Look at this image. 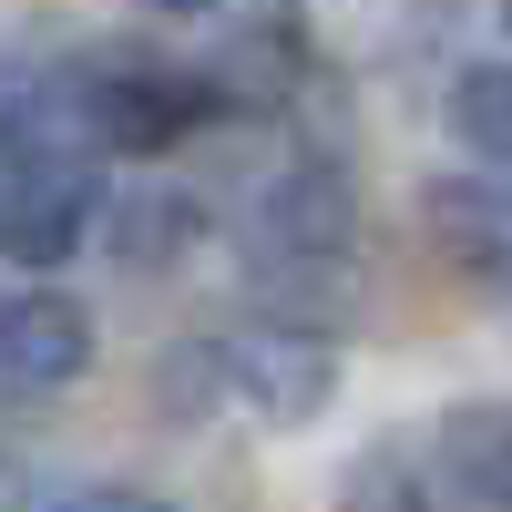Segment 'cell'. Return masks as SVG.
Returning <instances> with one entry per match:
<instances>
[{
  "mask_svg": "<svg viewBox=\"0 0 512 512\" xmlns=\"http://www.w3.org/2000/svg\"><path fill=\"white\" fill-rule=\"evenodd\" d=\"M512 502V451H502V410L461 400L441 420H410V431L369 441L349 472H338L328 512H502Z\"/></svg>",
  "mask_w": 512,
  "mask_h": 512,
  "instance_id": "cell-1",
  "label": "cell"
},
{
  "mask_svg": "<svg viewBox=\"0 0 512 512\" xmlns=\"http://www.w3.org/2000/svg\"><path fill=\"white\" fill-rule=\"evenodd\" d=\"M175 390H205L185 410H246V420H267V431H297V420H318L328 390H338V349L328 338H308L297 318H256V328H226V338H205L195 359H175Z\"/></svg>",
  "mask_w": 512,
  "mask_h": 512,
  "instance_id": "cell-2",
  "label": "cell"
},
{
  "mask_svg": "<svg viewBox=\"0 0 512 512\" xmlns=\"http://www.w3.org/2000/svg\"><path fill=\"white\" fill-rule=\"evenodd\" d=\"M246 267L277 287H328L359 246V205L338 185V164H277L267 185L246 195Z\"/></svg>",
  "mask_w": 512,
  "mask_h": 512,
  "instance_id": "cell-3",
  "label": "cell"
},
{
  "mask_svg": "<svg viewBox=\"0 0 512 512\" xmlns=\"http://www.w3.org/2000/svg\"><path fill=\"white\" fill-rule=\"evenodd\" d=\"M103 216V164H72V154H31V164H0V267H72L82 236Z\"/></svg>",
  "mask_w": 512,
  "mask_h": 512,
  "instance_id": "cell-4",
  "label": "cell"
},
{
  "mask_svg": "<svg viewBox=\"0 0 512 512\" xmlns=\"http://www.w3.org/2000/svg\"><path fill=\"white\" fill-rule=\"evenodd\" d=\"M93 369V318L52 287H21L0 277V400H41V390H72Z\"/></svg>",
  "mask_w": 512,
  "mask_h": 512,
  "instance_id": "cell-5",
  "label": "cell"
},
{
  "mask_svg": "<svg viewBox=\"0 0 512 512\" xmlns=\"http://www.w3.org/2000/svg\"><path fill=\"white\" fill-rule=\"evenodd\" d=\"M31 154L103 164L93 103H82V62H0V164H31Z\"/></svg>",
  "mask_w": 512,
  "mask_h": 512,
  "instance_id": "cell-6",
  "label": "cell"
},
{
  "mask_svg": "<svg viewBox=\"0 0 512 512\" xmlns=\"http://www.w3.org/2000/svg\"><path fill=\"white\" fill-rule=\"evenodd\" d=\"M420 216H431V246L451 256V267L502 277V185H492V164L482 175H441L431 195H420Z\"/></svg>",
  "mask_w": 512,
  "mask_h": 512,
  "instance_id": "cell-7",
  "label": "cell"
},
{
  "mask_svg": "<svg viewBox=\"0 0 512 512\" xmlns=\"http://www.w3.org/2000/svg\"><path fill=\"white\" fill-rule=\"evenodd\" d=\"M451 123H461V144H472L482 164H502V62H472V72H461Z\"/></svg>",
  "mask_w": 512,
  "mask_h": 512,
  "instance_id": "cell-8",
  "label": "cell"
},
{
  "mask_svg": "<svg viewBox=\"0 0 512 512\" xmlns=\"http://www.w3.org/2000/svg\"><path fill=\"white\" fill-rule=\"evenodd\" d=\"M41 512H175V502H154V492H134V482H82V492L41 502Z\"/></svg>",
  "mask_w": 512,
  "mask_h": 512,
  "instance_id": "cell-9",
  "label": "cell"
},
{
  "mask_svg": "<svg viewBox=\"0 0 512 512\" xmlns=\"http://www.w3.org/2000/svg\"><path fill=\"white\" fill-rule=\"evenodd\" d=\"M154 11H175V21H205V11H226V0H154Z\"/></svg>",
  "mask_w": 512,
  "mask_h": 512,
  "instance_id": "cell-10",
  "label": "cell"
}]
</instances>
